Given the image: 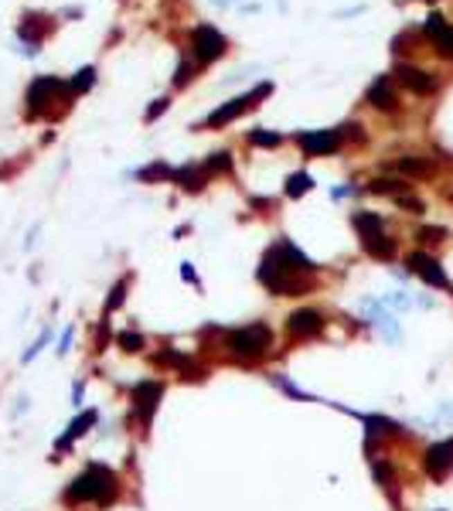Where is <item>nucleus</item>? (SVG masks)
Segmentation results:
<instances>
[{"mask_svg":"<svg viewBox=\"0 0 453 511\" xmlns=\"http://www.w3.org/2000/svg\"><path fill=\"white\" fill-rule=\"evenodd\" d=\"M116 491H120L116 474L109 471V467H103V464H92V467H85V471L69 484L65 501H69V505H85V501L106 505V501L116 498Z\"/></svg>","mask_w":453,"mask_h":511,"instance_id":"obj_1","label":"nucleus"},{"mask_svg":"<svg viewBox=\"0 0 453 511\" xmlns=\"http://www.w3.org/2000/svg\"><path fill=\"white\" fill-rule=\"evenodd\" d=\"M259 283H263L269 293H276V297H303V293L314 286L310 276L287 270L273 252H266V259H263V266H259Z\"/></svg>","mask_w":453,"mask_h":511,"instance_id":"obj_2","label":"nucleus"},{"mask_svg":"<svg viewBox=\"0 0 453 511\" xmlns=\"http://www.w3.org/2000/svg\"><path fill=\"white\" fill-rule=\"evenodd\" d=\"M225 348L232 358H242V361H252L259 354H266L273 348V331L266 324H249V327H239L225 338Z\"/></svg>","mask_w":453,"mask_h":511,"instance_id":"obj_3","label":"nucleus"},{"mask_svg":"<svg viewBox=\"0 0 453 511\" xmlns=\"http://www.w3.org/2000/svg\"><path fill=\"white\" fill-rule=\"evenodd\" d=\"M191 48H195L198 65H211L215 58L225 55V38H222V31H215L211 24H198L195 35H191Z\"/></svg>","mask_w":453,"mask_h":511,"instance_id":"obj_4","label":"nucleus"},{"mask_svg":"<svg viewBox=\"0 0 453 511\" xmlns=\"http://www.w3.org/2000/svg\"><path fill=\"white\" fill-rule=\"evenodd\" d=\"M266 92H273V82H263V85H256L252 92H246V96H236V99H229L222 110H215V113L208 116V126H225V123H232L236 116H242V113H246L256 99H263Z\"/></svg>","mask_w":453,"mask_h":511,"instance_id":"obj_5","label":"nucleus"},{"mask_svg":"<svg viewBox=\"0 0 453 511\" xmlns=\"http://www.w3.org/2000/svg\"><path fill=\"white\" fill-rule=\"evenodd\" d=\"M161 399H164V386H161V382H140V386L133 389V409H136V416H140L143 426H150L154 409L161 406Z\"/></svg>","mask_w":453,"mask_h":511,"instance_id":"obj_6","label":"nucleus"},{"mask_svg":"<svg viewBox=\"0 0 453 511\" xmlns=\"http://www.w3.org/2000/svg\"><path fill=\"white\" fill-rule=\"evenodd\" d=\"M324 314L321 311H310V307H303V311H293L287 317V331L290 338H296V341H303V338H317L321 331H324Z\"/></svg>","mask_w":453,"mask_h":511,"instance_id":"obj_7","label":"nucleus"},{"mask_svg":"<svg viewBox=\"0 0 453 511\" xmlns=\"http://www.w3.org/2000/svg\"><path fill=\"white\" fill-rule=\"evenodd\" d=\"M300 147L310 157H324L341 147V133L337 130H307V133H300Z\"/></svg>","mask_w":453,"mask_h":511,"instance_id":"obj_8","label":"nucleus"},{"mask_svg":"<svg viewBox=\"0 0 453 511\" xmlns=\"http://www.w3.org/2000/svg\"><path fill=\"white\" fill-rule=\"evenodd\" d=\"M409 270L416 276H423L429 286H440V290H450V279H447V273H443V266L433 259V256H426V252H412L409 259Z\"/></svg>","mask_w":453,"mask_h":511,"instance_id":"obj_9","label":"nucleus"},{"mask_svg":"<svg viewBox=\"0 0 453 511\" xmlns=\"http://www.w3.org/2000/svg\"><path fill=\"white\" fill-rule=\"evenodd\" d=\"M423 31H426V38L436 44V51L440 55H447V58H453V28L440 17V14H429L426 17V24H423Z\"/></svg>","mask_w":453,"mask_h":511,"instance_id":"obj_10","label":"nucleus"},{"mask_svg":"<svg viewBox=\"0 0 453 511\" xmlns=\"http://www.w3.org/2000/svg\"><path fill=\"white\" fill-rule=\"evenodd\" d=\"M396 79L402 82L406 89L412 92H419V96H429V92H436V79L429 76V72H423V69H416V65H396Z\"/></svg>","mask_w":453,"mask_h":511,"instance_id":"obj_11","label":"nucleus"},{"mask_svg":"<svg viewBox=\"0 0 453 511\" xmlns=\"http://www.w3.org/2000/svg\"><path fill=\"white\" fill-rule=\"evenodd\" d=\"M450 467H453V440H447V443H433V447L426 450V474L436 477V480H443Z\"/></svg>","mask_w":453,"mask_h":511,"instance_id":"obj_12","label":"nucleus"},{"mask_svg":"<svg viewBox=\"0 0 453 511\" xmlns=\"http://www.w3.org/2000/svg\"><path fill=\"white\" fill-rule=\"evenodd\" d=\"M368 103L375 110H396V106H399V96H396L389 76H378V79L368 85Z\"/></svg>","mask_w":453,"mask_h":511,"instance_id":"obj_13","label":"nucleus"},{"mask_svg":"<svg viewBox=\"0 0 453 511\" xmlns=\"http://www.w3.org/2000/svg\"><path fill=\"white\" fill-rule=\"evenodd\" d=\"M58 89H62V82L51 79V76L35 79V82H31V89H28V106H31V110H42L44 99H48V96H55Z\"/></svg>","mask_w":453,"mask_h":511,"instance_id":"obj_14","label":"nucleus"},{"mask_svg":"<svg viewBox=\"0 0 453 511\" xmlns=\"http://www.w3.org/2000/svg\"><path fill=\"white\" fill-rule=\"evenodd\" d=\"M362 245H365V252H368V256H375V259H392V256H396V242L385 236V232L362 239Z\"/></svg>","mask_w":453,"mask_h":511,"instance_id":"obj_15","label":"nucleus"},{"mask_svg":"<svg viewBox=\"0 0 453 511\" xmlns=\"http://www.w3.org/2000/svg\"><path fill=\"white\" fill-rule=\"evenodd\" d=\"M355 229H358L362 239H368V236H378V232L385 229V222H382V215H375V211H355Z\"/></svg>","mask_w":453,"mask_h":511,"instance_id":"obj_16","label":"nucleus"},{"mask_svg":"<svg viewBox=\"0 0 453 511\" xmlns=\"http://www.w3.org/2000/svg\"><path fill=\"white\" fill-rule=\"evenodd\" d=\"M205 177H208L205 167H184V171L174 174V181H177L181 188H191V191H198V188L205 184Z\"/></svg>","mask_w":453,"mask_h":511,"instance_id":"obj_17","label":"nucleus"},{"mask_svg":"<svg viewBox=\"0 0 453 511\" xmlns=\"http://www.w3.org/2000/svg\"><path fill=\"white\" fill-rule=\"evenodd\" d=\"M396 167L402 171V174H412V177H426V174H433V164L423 157H399L396 160Z\"/></svg>","mask_w":453,"mask_h":511,"instance_id":"obj_18","label":"nucleus"},{"mask_svg":"<svg viewBox=\"0 0 453 511\" xmlns=\"http://www.w3.org/2000/svg\"><path fill=\"white\" fill-rule=\"evenodd\" d=\"M92 423H96V413H92V409H85V413H82V416H79V419H72V426H69V433H65V440H62L58 447L65 450V447H69V443H72L76 436H82V433L89 430Z\"/></svg>","mask_w":453,"mask_h":511,"instance_id":"obj_19","label":"nucleus"},{"mask_svg":"<svg viewBox=\"0 0 453 511\" xmlns=\"http://www.w3.org/2000/svg\"><path fill=\"white\" fill-rule=\"evenodd\" d=\"M310 188H314L310 174H290V177H287V195L290 198H303Z\"/></svg>","mask_w":453,"mask_h":511,"instance_id":"obj_20","label":"nucleus"},{"mask_svg":"<svg viewBox=\"0 0 453 511\" xmlns=\"http://www.w3.org/2000/svg\"><path fill=\"white\" fill-rule=\"evenodd\" d=\"M368 188L375 195H402L406 184H402V181H385V177H378V181H371Z\"/></svg>","mask_w":453,"mask_h":511,"instance_id":"obj_21","label":"nucleus"},{"mask_svg":"<svg viewBox=\"0 0 453 511\" xmlns=\"http://www.w3.org/2000/svg\"><path fill=\"white\" fill-rule=\"evenodd\" d=\"M249 140H252L256 147H276V144H280V133H266V130H252V133H249Z\"/></svg>","mask_w":453,"mask_h":511,"instance_id":"obj_22","label":"nucleus"},{"mask_svg":"<svg viewBox=\"0 0 453 511\" xmlns=\"http://www.w3.org/2000/svg\"><path fill=\"white\" fill-rule=\"evenodd\" d=\"M229 167H232V157H229V154H215V157L205 164L208 174H215V171H229Z\"/></svg>","mask_w":453,"mask_h":511,"instance_id":"obj_23","label":"nucleus"},{"mask_svg":"<svg viewBox=\"0 0 453 511\" xmlns=\"http://www.w3.org/2000/svg\"><path fill=\"white\" fill-rule=\"evenodd\" d=\"M191 79H195V65L191 62H181L177 65V76H174V85H188Z\"/></svg>","mask_w":453,"mask_h":511,"instance_id":"obj_24","label":"nucleus"},{"mask_svg":"<svg viewBox=\"0 0 453 511\" xmlns=\"http://www.w3.org/2000/svg\"><path fill=\"white\" fill-rule=\"evenodd\" d=\"M120 348H123V352H140V348H143V338L126 331V334H120Z\"/></svg>","mask_w":453,"mask_h":511,"instance_id":"obj_25","label":"nucleus"},{"mask_svg":"<svg viewBox=\"0 0 453 511\" xmlns=\"http://www.w3.org/2000/svg\"><path fill=\"white\" fill-rule=\"evenodd\" d=\"M375 477L382 480V487H389V491L396 487V477H392V467H389V464H375Z\"/></svg>","mask_w":453,"mask_h":511,"instance_id":"obj_26","label":"nucleus"},{"mask_svg":"<svg viewBox=\"0 0 453 511\" xmlns=\"http://www.w3.org/2000/svg\"><path fill=\"white\" fill-rule=\"evenodd\" d=\"M92 79H96V69H82V72H76V79H72V89H89L92 85Z\"/></svg>","mask_w":453,"mask_h":511,"instance_id":"obj_27","label":"nucleus"},{"mask_svg":"<svg viewBox=\"0 0 453 511\" xmlns=\"http://www.w3.org/2000/svg\"><path fill=\"white\" fill-rule=\"evenodd\" d=\"M123 293H126V283H116V286H113V297H109V304H106V311H116V307L123 304Z\"/></svg>","mask_w":453,"mask_h":511,"instance_id":"obj_28","label":"nucleus"},{"mask_svg":"<svg viewBox=\"0 0 453 511\" xmlns=\"http://www.w3.org/2000/svg\"><path fill=\"white\" fill-rule=\"evenodd\" d=\"M396 201H399V205H402V208H412V211H416V215H419V211H423V201H419V198H412V195H396Z\"/></svg>","mask_w":453,"mask_h":511,"instance_id":"obj_29","label":"nucleus"},{"mask_svg":"<svg viewBox=\"0 0 453 511\" xmlns=\"http://www.w3.org/2000/svg\"><path fill=\"white\" fill-rule=\"evenodd\" d=\"M167 106H170V99H157V103H154V106L147 110V123H154V119L161 116V113H164Z\"/></svg>","mask_w":453,"mask_h":511,"instance_id":"obj_30","label":"nucleus"},{"mask_svg":"<svg viewBox=\"0 0 453 511\" xmlns=\"http://www.w3.org/2000/svg\"><path fill=\"white\" fill-rule=\"evenodd\" d=\"M164 174H170L164 164H154V167H147V171H140V177L143 181H150V177H164Z\"/></svg>","mask_w":453,"mask_h":511,"instance_id":"obj_31","label":"nucleus"},{"mask_svg":"<svg viewBox=\"0 0 453 511\" xmlns=\"http://www.w3.org/2000/svg\"><path fill=\"white\" fill-rule=\"evenodd\" d=\"M443 236H447L443 229H423V232H419L423 242H443Z\"/></svg>","mask_w":453,"mask_h":511,"instance_id":"obj_32","label":"nucleus"},{"mask_svg":"<svg viewBox=\"0 0 453 511\" xmlns=\"http://www.w3.org/2000/svg\"><path fill=\"white\" fill-rule=\"evenodd\" d=\"M181 276H184V279H191V283H198V276H195V270H191V263H184V266H181Z\"/></svg>","mask_w":453,"mask_h":511,"instance_id":"obj_33","label":"nucleus"},{"mask_svg":"<svg viewBox=\"0 0 453 511\" xmlns=\"http://www.w3.org/2000/svg\"><path fill=\"white\" fill-rule=\"evenodd\" d=\"M69 345H72V331H65V338H62V348H58V352L65 354V352H69Z\"/></svg>","mask_w":453,"mask_h":511,"instance_id":"obj_34","label":"nucleus"}]
</instances>
